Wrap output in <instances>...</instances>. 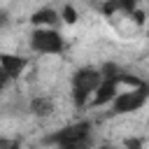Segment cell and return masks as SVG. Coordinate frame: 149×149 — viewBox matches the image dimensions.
<instances>
[{
    "mask_svg": "<svg viewBox=\"0 0 149 149\" xmlns=\"http://www.w3.org/2000/svg\"><path fill=\"white\" fill-rule=\"evenodd\" d=\"M42 144L56 147V149H93L95 135H93V123L91 121H74L68 123L49 135L42 137Z\"/></svg>",
    "mask_w": 149,
    "mask_h": 149,
    "instance_id": "6da1fadb",
    "label": "cell"
},
{
    "mask_svg": "<svg viewBox=\"0 0 149 149\" xmlns=\"http://www.w3.org/2000/svg\"><path fill=\"white\" fill-rule=\"evenodd\" d=\"M102 84V72L100 68H93V65H84L79 70L72 72L70 77V95H72V102L77 109H84L86 105H91L98 86Z\"/></svg>",
    "mask_w": 149,
    "mask_h": 149,
    "instance_id": "7a4b0ae2",
    "label": "cell"
},
{
    "mask_svg": "<svg viewBox=\"0 0 149 149\" xmlns=\"http://www.w3.org/2000/svg\"><path fill=\"white\" fill-rule=\"evenodd\" d=\"M28 47L35 54L58 56V54L65 51V37L61 35L58 28H35L28 35Z\"/></svg>",
    "mask_w": 149,
    "mask_h": 149,
    "instance_id": "3957f363",
    "label": "cell"
},
{
    "mask_svg": "<svg viewBox=\"0 0 149 149\" xmlns=\"http://www.w3.org/2000/svg\"><path fill=\"white\" fill-rule=\"evenodd\" d=\"M149 100V84L144 81L142 86L135 88H126L116 95V100L109 107V116H123V114H133L140 107H144V102Z\"/></svg>",
    "mask_w": 149,
    "mask_h": 149,
    "instance_id": "277c9868",
    "label": "cell"
},
{
    "mask_svg": "<svg viewBox=\"0 0 149 149\" xmlns=\"http://www.w3.org/2000/svg\"><path fill=\"white\" fill-rule=\"evenodd\" d=\"M28 58L26 56H14V54H2L0 56V72H2V88H7L9 81L19 79L21 72L26 70Z\"/></svg>",
    "mask_w": 149,
    "mask_h": 149,
    "instance_id": "5b68a950",
    "label": "cell"
},
{
    "mask_svg": "<svg viewBox=\"0 0 149 149\" xmlns=\"http://www.w3.org/2000/svg\"><path fill=\"white\" fill-rule=\"evenodd\" d=\"M61 21H63L61 9H54V7H42L30 14V23L35 28H58Z\"/></svg>",
    "mask_w": 149,
    "mask_h": 149,
    "instance_id": "8992f818",
    "label": "cell"
},
{
    "mask_svg": "<svg viewBox=\"0 0 149 149\" xmlns=\"http://www.w3.org/2000/svg\"><path fill=\"white\" fill-rule=\"evenodd\" d=\"M28 112H30L33 116H37V119L49 116V114L54 112V98H51V95H35V98H30Z\"/></svg>",
    "mask_w": 149,
    "mask_h": 149,
    "instance_id": "52a82bcc",
    "label": "cell"
},
{
    "mask_svg": "<svg viewBox=\"0 0 149 149\" xmlns=\"http://www.w3.org/2000/svg\"><path fill=\"white\" fill-rule=\"evenodd\" d=\"M61 16H63L65 23H77V19H79V14H77V9L72 5H63L61 7Z\"/></svg>",
    "mask_w": 149,
    "mask_h": 149,
    "instance_id": "ba28073f",
    "label": "cell"
},
{
    "mask_svg": "<svg viewBox=\"0 0 149 149\" xmlns=\"http://www.w3.org/2000/svg\"><path fill=\"white\" fill-rule=\"evenodd\" d=\"M0 149H21L19 137H0Z\"/></svg>",
    "mask_w": 149,
    "mask_h": 149,
    "instance_id": "9c48e42d",
    "label": "cell"
},
{
    "mask_svg": "<svg viewBox=\"0 0 149 149\" xmlns=\"http://www.w3.org/2000/svg\"><path fill=\"white\" fill-rule=\"evenodd\" d=\"M142 147V140H137V137H128L126 140V149H140Z\"/></svg>",
    "mask_w": 149,
    "mask_h": 149,
    "instance_id": "30bf717a",
    "label": "cell"
},
{
    "mask_svg": "<svg viewBox=\"0 0 149 149\" xmlns=\"http://www.w3.org/2000/svg\"><path fill=\"white\" fill-rule=\"evenodd\" d=\"M133 21L135 23H144V14L142 12H133Z\"/></svg>",
    "mask_w": 149,
    "mask_h": 149,
    "instance_id": "8fae6325",
    "label": "cell"
},
{
    "mask_svg": "<svg viewBox=\"0 0 149 149\" xmlns=\"http://www.w3.org/2000/svg\"><path fill=\"white\" fill-rule=\"evenodd\" d=\"M100 149H116V147H114V144H102Z\"/></svg>",
    "mask_w": 149,
    "mask_h": 149,
    "instance_id": "7c38bea8",
    "label": "cell"
}]
</instances>
